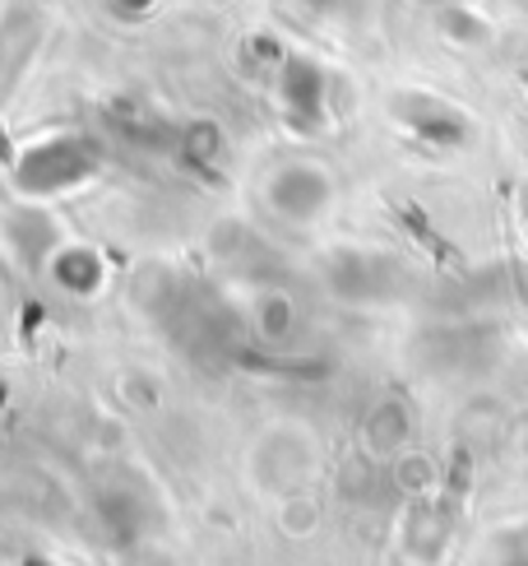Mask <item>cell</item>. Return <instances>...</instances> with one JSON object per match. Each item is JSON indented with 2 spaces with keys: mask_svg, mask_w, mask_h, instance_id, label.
Here are the masks:
<instances>
[{
  "mask_svg": "<svg viewBox=\"0 0 528 566\" xmlns=\"http://www.w3.org/2000/svg\"><path fill=\"white\" fill-rule=\"evenodd\" d=\"M524 232H528V223H524Z\"/></svg>",
  "mask_w": 528,
  "mask_h": 566,
  "instance_id": "9a60e30c",
  "label": "cell"
},
{
  "mask_svg": "<svg viewBox=\"0 0 528 566\" xmlns=\"http://www.w3.org/2000/svg\"><path fill=\"white\" fill-rule=\"evenodd\" d=\"M177 154L196 177H223L228 168V135L213 122H190L177 130Z\"/></svg>",
  "mask_w": 528,
  "mask_h": 566,
  "instance_id": "52a82bcc",
  "label": "cell"
},
{
  "mask_svg": "<svg viewBox=\"0 0 528 566\" xmlns=\"http://www.w3.org/2000/svg\"><path fill=\"white\" fill-rule=\"evenodd\" d=\"M98 168H103V154L84 135H46L38 145L19 149L10 163L19 196L29 200H52L75 191L88 177H98Z\"/></svg>",
  "mask_w": 528,
  "mask_h": 566,
  "instance_id": "6da1fadb",
  "label": "cell"
},
{
  "mask_svg": "<svg viewBox=\"0 0 528 566\" xmlns=\"http://www.w3.org/2000/svg\"><path fill=\"white\" fill-rule=\"evenodd\" d=\"M390 112L408 135L422 139L431 149H464L473 139V116L464 107H454L450 98H441V93L403 88L390 98Z\"/></svg>",
  "mask_w": 528,
  "mask_h": 566,
  "instance_id": "7a4b0ae2",
  "label": "cell"
},
{
  "mask_svg": "<svg viewBox=\"0 0 528 566\" xmlns=\"http://www.w3.org/2000/svg\"><path fill=\"white\" fill-rule=\"evenodd\" d=\"M38 38H42V14L38 10L14 6L6 19H0V103H6V93L19 84L23 65L33 61Z\"/></svg>",
  "mask_w": 528,
  "mask_h": 566,
  "instance_id": "8992f818",
  "label": "cell"
},
{
  "mask_svg": "<svg viewBox=\"0 0 528 566\" xmlns=\"http://www.w3.org/2000/svg\"><path fill=\"white\" fill-rule=\"evenodd\" d=\"M325 279H329V293L344 302H380L399 289V270L376 251H334Z\"/></svg>",
  "mask_w": 528,
  "mask_h": 566,
  "instance_id": "5b68a950",
  "label": "cell"
},
{
  "mask_svg": "<svg viewBox=\"0 0 528 566\" xmlns=\"http://www.w3.org/2000/svg\"><path fill=\"white\" fill-rule=\"evenodd\" d=\"M306 6H310V10H344L348 0H306Z\"/></svg>",
  "mask_w": 528,
  "mask_h": 566,
  "instance_id": "7c38bea8",
  "label": "cell"
},
{
  "mask_svg": "<svg viewBox=\"0 0 528 566\" xmlns=\"http://www.w3.org/2000/svg\"><path fill=\"white\" fill-rule=\"evenodd\" d=\"M441 29L454 42H483L487 38V23L477 19L473 10H464V6H441Z\"/></svg>",
  "mask_w": 528,
  "mask_h": 566,
  "instance_id": "30bf717a",
  "label": "cell"
},
{
  "mask_svg": "<svg viewBox=\"0 0 528 566\" xmlns=\"http://www.w3.org/2000/svg\"><path fill=\"white\" fill-rule=\"evenodd\" d=\"M274 84H278L283 116L297 130H316L325 122V112H329V75H325L320 61H310L302 52H287L283 65L274 70Z\"/></svg>",
  "mask_w": 528,
  "mask_h": 566,
  "instance_id": "277c9868",
  "label": "cell"
},
{
  "mask_svg": "<svg viewBox=\"0 0 528 566\" xmlns=\"http://www.w3.org/2000/svg\"><path fill=\"white\" fill-rule=\"evenodd\" d=\"M23 566H46V562H23Z\"/></svg>",
  "mask_w": 528,
  "mask_h": 566,
  "instance_id": "5bb4252c",
  "label": "cell"
},
{
  "mask_svg": "<svg viewBox=\"0 0 528 566\" xmlns=\"http://www.w3.org/2000/svg\"><path fill=\"white\" fill-rule=\"evenodd\" d=\"M408 437H413V413H408L403 399H380V405H371V413L362 422V441L376 455H394Z\"/></svg>",
  "mask_w": 528,
  "mask_h": 566,
  "instance_id": "9c48e42d",
  "label": "cell"
},
{
  "mask_svg": "<svg viewBox=\"0 0 528 566\" xmlns=\"http://www.w3.org/2000/svg\"><path fill=\"white\" fill-rule=\"evenodd\" d=\"M112 10L122 14V19H144L154 10V0H112Z\"/></svg>",
  "mask_w": 528,
  "mask_h": 566,
  "instance_id": "8fae6325",
  "label": "cell"
},
{
  "mask_svg": "<svg viewBox=\"0 0 528 566\" xmlns=\"http://www.w3.org/2000/svg\"><path fill=\"white\" fill-rule=\"evenodd\" d=\"M46 270H52V279L61 283L65 293H75V297H93L107 283V265H103V255L93 251V247L61 242V251L46 261Z\"/></svg>",
  "mask_w": 528,
  "mask_h": 566,
  "instance_id": "ba28073f",
  "label": "cell"
},
{
  "mask_svg": "<svg viewBox=\"0 0 528 566\" xmlns=\"http://www.w3.org/2000/svg\"><path fill=\"white\" fill-rule=\"evenodd\" d=\"M264 205L283 223H316L334 205V177L320 163H283L264 181Z\"/></svg>",
  "mask_w": 528,
  "mask_h": 566,
  "instance_id": "3957f363",
  "label": "cell"
},
{
  "mask_svg": "<svg viewBox=\"0 0 528 566\" xmlns=\"http://www.w3.org/2000/svg\"><path fill=\"white\" fill-rule=\"evenodd\" d=\"M519 80H524V88H528V70H524V75H519Z\"/></svg>",
  "mask_w": 528,
  "mask_h": 566,
  "instance_id": "4fadbf2b",
  "label": "cell"
}]
</instances>
